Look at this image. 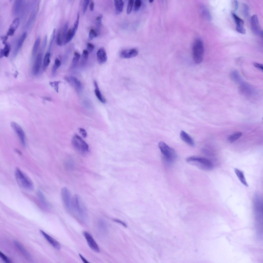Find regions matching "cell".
Masks as SVG:
<instances>
[{"label":"cell","mask_w":263,"mask_h":263,"mask_svg":"<svg viewBox=\"0 0 263 263\" xmlns=\"http://www.w3.org/2000/svg\"><path fill=\"white\" fill-rule=\"evenodd\" d=\"M186 161L190 165L204 171H210L212 170L214 167L212 162L208 159L202 157L189 156L186 159Z\"/></svg>","instance_id":"6da1fadb"},{"label":"cell","mask_w":263,"mask_h":263,"mask_svg":"<svg viewBox=\"0 0 263 263\" xmlns=\"http://www.w3.org/2000/svg\"><path fill=\"white\" fill-rule=\"evenodd\" d=\"M158 146L164 162L168 164H171L174 163L177 157L175 151L163 141L159 142Z\"/></svg>","instance_id":"7a4b0ae2"},{"label":"cell","mask_w":263,"mask_h":263,"mask_svg":"<svg viewBox=\"0 0 263 263\" xmlns=\"http://www.w3.org/2000/svg\"><path fill=\"white\" fill-rule=\"evenodd\" d=\"M15 175L16 182L21 188L28 190H33L34 186L32 182L19 168H16Z\"/></svg>","instance_id":"3957f363"},{"label":"cell","mask_w":263,"mask_h":263,"mask_svg":"<svg viewBox=\"0 0 263 263\" xmlns=\"http://www.w3.org/2000/svg\"><path fill=\"white\" fill-rule=\"evenodd\" d=\"M192 55L193 60L196 64L202 61L204 55V47L202 40L200 38L194 41L192 48Z\"/></svg>","instance_id":"277c9868"},{"label":"cell","mask_w":263,"mask_h":263,"mask_svg":"<svg viewBox=\"0 0 263 263\" xmlns=\"http://www.w3.org/2000/svg\"><path fill=\"white\" fill-rule=\"evenodd\" d=\"M72 143L74 147L77 151L82 154L88 152L89 147L88 144L79 136L75 135L72 140Z\"/></svg>","instance_id":"5b68a950"},{"label":"cell","mask_w":263,"mask_h":263,"mask_svg":"<svg viewBox=\"0 0 263 263\" xmlns=\"http://www.w3.org/2000/svg\"><path fill=\"white\" fill-rule=\"evenodd\" d=\"M61 194L63 202L66 208L70 210L72 197L71 193L66 187H63L61 190Z\"/></svg>","instance_id":"8992f818"},{"label":"cell","mask_w":263,"mask_h":263,"mask_svg":"<svg viewBox=\"0 0 263 263\" xmlns=\"http://www.w3.org/2000/svg\"><path fill=\"white\" fill-rule=\"evenodd\" d=\"M11 126L18 136L22 144L24 146L25 145V135L24 131L21 127L17 123L12 122Z\"/></svg>","instance_id":"52a82bcc"},{"label":"cell","mask_w":263,"mask_h":263,"mask_svg":"<svg viewBox=\"0 0 263 263\" xmlns=\"http://www.w3.org/2000/svg\"><path fill=\"white\" fill-rule=\"evenodd\" d=\"M83 235L90 248L95 252H99L100 250L99 246L91 235L86 231L83 232Z\"/></svg>","instance_id":"ba28073f"},{"label":"cell","mask_w":263,"mask_h":263,"mask_svg":"<svg viewBox=\"0 0 263 263\" xmlns=\"http://www.w3.org/2000/svg\"><path fill=\"white\" fill-rule=\"evenodd\" d=\"M232 12V15L236 25V30L240 33L245 34L246 30L244 27V21L240 18L235 13Z\"/></svg>","instance_id":"9c48e42d"},{"label":"cell","mask_w":263,"mask_h":263,"mask_svg":"<svg viewBox=\"0 0 263 263\" xmlns=\"http://www.w3.org/2000/svg\"><path fill=\"white\" fill-rule=\"evenodd\" d=\"M138 51L135 48L124 50L120 53V57L123 58L129 59L136 56L138 54Z\"/></svg>","instance_id":"30bf717a"},{"label":"cell","mask_w":263,"mask_h":263,"mask_svg":"<svg viewBox=\"0 0 263 263\" xmlns=\"http://www.w3.org/2000/svg\"><path fill=\"white\" fill-rule=\"evenodd\" d=\"M40 232L46 240L55 249L58 250L61 249V245L59 242L42 230H40Z\"/></svg>","instance_id":"8fae6325"},{"label":"cell","mask_w":263,"mask_h":263,"mask_svg":"<svg viewBox=\"0 0 263 263\" xmlns=\"http://www.w3.org/2000/svg\"><path fill=\"white\" fill-rule=\"evenodd\" d=\"M251 29L254 33L256 34H260L259 26L258 20L257 16L254 14L251 17Z\"/></svg>","instance_id":"7c38bea8"},{"label":"cell","mask_w":263,"mask_h":263,"mask_svg":"<svg viewBox=\"0 0 263 263\" xmlns=\"http://www.w3.org/2000/svg\"><path fill=\"white\" fill-rule=\"evenodd\" d=\"M243 83L239 87L240 92L241 93L246 96H251L253 92V89L249 84Z\"/></svg>","instance_id":"4fadbf2b"},{"label":"cell","mask_w":263,"mask_h":263,"mask_svg":"<svg viewBox=\"0 0 263 263\" xmlns=\"http://www.w3.org/2000/svg\"><path fill=\"white\" fill-rule=\"evenodd\" d=\"M97 61L99 64H102L106 62L107 57L104 48H101L99 49L97 53Z\"/></svg>","instance_id":"5bb4252c"},{"label":"cell","mask_w":263,"mask_h":263,"mask_svg":"<svg viewBox=\"0 0 263 263\" xmlns=\"http://www.w3.org/2000/svg\"><path fill=\"white\" fill-rule=\"evenodd\" d=\"M42 59V54L39 53L37 56L33 68V73L34 75L39 73L41 65Z\"/></svg>","instance_id":"9a60e30c"},{"label":"cell","mask_w":263,"mask_h":263,"mask_svg":"<svg viewBox=\"0 0 263 263\" xmlns=\"http://www.w3.org/2000/svg\"><path fill=\"white\" fill-rule=\"evenodd\" d=\"M14 243L17 249L26 259L30 260L32 259V257L30 253L19 242L15 241L14 242Z\"/></svg>","instance_id":"2e32d148"},{"label":"cell","mask_w":263,"mask_h":263,"mask_svg":"<svg viewBox=\"0 0 263 263\" xmlns=\"http://www.w3.org/2000/svg\"><path fill=\"white\" fill-rule=\"evenodd\" d=\"M20 22V19L19 17H17L15 18L10 25L7 34L8 36H12L18 27Z\"/></svg>","instance_id":"e0dca14e"},{"label":"cell","mask_w":263,"mask_h":263,"mask_svg":"<svg viewBox=\"0 0 263 263\" xmlns=\"http://www.w3.org/2000/svg\"><path fill=\"white\" fill-rule=\"evenodd\" d=\"M180 137L181 139L184 142L190 146H194V143L192 138L186 132L182 130L180 133Z\"/></svg>","instance_id":"ac0fdd59"},{"label":"cell","mask_w":263,"mask_h":263,"mask_svg":"<svg viewBox=\"0 0 263 263\" xmlns=\"http://www.w3.org/2000/svg\"><path fill=\"white\" fill-rule=\"evenodd\" d=\"M234 170L238 179L242 184L245 187H248V185L246 181L243 172L236 168H234Z\"/></svg>","instance_id":"d6986e66"},{"label":"cell","mask_w":263,"mask_h":263,"mask_svg":"<svg viewBox=\"0 0 263 263\" xmlns=\"http://www.w3.org/2000/svg\"><path fill=\"white\" fill-rule=\"evenodd\" d=\"M68 80L69 83L75 88L79 92L81 90V84L77 78L73 76H71L68 79Z\"/></svg>","instance_id":"ffe728a7"},{"label":"cell","mask_w":263,"mask_h":263,"mask_svg":"<svg viewBox=\"0 0 263 263\" xmlns=\"http://www.w3.org/2000/svg\"><path fill=\"white\" fill-rule=\"evenodd\" d=\"M27 35V33L24 32L22 35L19 39L17 45L14 51V53L17 54L19 49L22 47L23 43L25 40Z\"/></svg>","instance_id":"44dd1931"},{"label":"cell","mask_w":263,"mask_h":263,"mask_svg":"<svg viewBox=\"0 0 263 263\" xmlns=\"http://www.w3.org/2000/svg\"><path fill=\"white\" fill-rule=\"evenodd\" d=\"M124 2L121 0L114 1V4L116 15L120 14L123 11L124 6Z\"/></svg>","instance_id":"7402d4cb"},{"label":"cell","mask_w":263,"mask_h":263,"mask_svg":"<svg viewBox=\"0 0 263 263\" xmlns=\"http://www.w3.org/2000/svg\"><path fill=\"white\" fill-rule=\"evenodd\" d=\"M94 83L95 88V92L96 97L101 102L103 103H105L106 102V100L103 97L99 90L96 82L95 81Z\"/></svg>","instance_id":"603a6c76"},{"label":"cell","mask_w":263,"mask_h":263,"mask_svg":"<svg viewBox=\"0 0 263 263\" xmlns=\"http://www.w3.org/2000/svg\"><path fill=\"white\" fill-rule=\"evenodd\" d=\"M10 49V45L7 43L5 44L4 48L0 50V58H1L4 56L7 57L9 55Z\"/></svg>","instance_id":"cb8c5ba5"},{"label":"cell","mask_w":263,"mask_h":263,"mask_svg":"<svg viewBox=\"0 0 263 263\" xmlns=\"http://www.w3.org/2000/svg\"><path fill=\"white\" fill-rule=\"evenodd\" d=\"M230 77L232 80L236 83L240 82L241 81L240 76L236 71H233L230 73Z\"/></svg>","instance_id":"d4e9b609"},{"label":"cell","mask_w":263,"mask_h":263,"mask_svg":"<svg viewBox=\"0 0 263 263\" xmlns=\"http://www.w3.org/2000/svg\"><path fill=\"white\" fill-rule=\"evenodd\" d=\"M76 31L73 28L70 29L67 31L66 37L65 42L66 44L71 40L74 37Z\"/></svg>","instance_id":"484cf974"},{"label":"cell","mask_w":263,"mask_h":263,"mask_svg":"<svg viewBox=\"0 0 263 263\" xmlns=\"http://www.w3.org/2000/svg\"><path fill=\"white\" fill-rule=\"evenodd\" d=\"M242 133L241 132L235 133L228 137V140L231 143L234 142L239 138L242 136Z\"/></svg>","instance_id":"4316f807"},{"label":"cell","mask_w":263,"mask_h":263,"mask_svg":"<svg viewBox=\"0 0 263 263\" xmlns=\"http://www.w3.org/2000/svg\"><path fill=\"white\" fill-rule=\"evenodd\" d=\"M40 38L38 37L35 42L33 48L32 54L33 56H34L35 55L40 45Z\"/></svg>","instance_id":"83f0119b"},{"label":"cell","mask_w":263,"mask_h":263,"mask_svg":"<svg viewBox=\"0 0 263 263\" xmlns=\"http://www.w3.org/2000/svg\"><path fill=\"white\" fill-rule=\"evenodd\" d=\"M51 54L49 52H48L46 54L44 57L43 62V69H45L49 65L50 62V58Z\"/></svg>","instance_id":"f1b7e54d"},{"label":"cell","mask_w":263,"mask_h":263,"mask_svg":"<svg viewBox=\"0 0 263 263\" xmlns=\"http://www.w3.org/2000/svg\"><path fill=\"white\" fill-rule=\"evenodd\" d=\"M80 57V55L79 53L76 52H74V56L71 63V66L72 67H74L76 66Z\"/></svg>","instance_id":"f546056e"},{"label":"cell","mask_w":263,"mask_h":263,"mask_svg":"<svg viewBox=\"0 0 263 263\" xmlns=\"http://www.w3.org/2000/svg\"><path fill=\"white\" fill-rule=\"evenodd\" d=\"M61 64L60 61L58 58L55 59L54 63L52 67V73L53 75L55 74L57 70Z\"/></svg>","instance_id":"4dcf8cb0"},{"label":"cell","mask_w":263,"mask_h":263,"mask_svg":"<svg viewBox=\"0 0 263 263\" xmlns=\"http://www.w3.org/2000/svg\"><path fill=\"white\" fill-rule=\"evenodd\" d=\"M89 53L87 50H84L83 51L81 60V63L84 65L86 63L88 60Z\"/></svg>","instance_id":"1f68e13d"},{"label":"cell","mask_w":263,"mask_h":263,"mask_svg":"<svg viewBox=\"0 0 263 263\" xmlns=\"http://www.w3.org/2000/svg\"><path fill=\"white\" fill-rule=\"evenodd\" d=\"M21 1H15L13 8V11L14 13L17 14L20 10L21 6Z\"/></svg>","instance_id":"d6a6232c"},{"label":"cell","mask_w":263,"mask_h":263,"mask_svg":"<svg viewBox=\"0 0 263 263\" xmlns=\"http://www.w3.org/2000/svg\"><path fill=\"white\" fill-rule=\"evenodd\" d=\"M68 23H66L65 25L63 31L62 36V42L63 43L64 45L66 44L65 42L66 37V36L67 32V29L68 27Z\"/></svg>","instance_id":"836d02e7"},{"label":"cell","mask_w":263,"mask_h":263,"mask_svg":"<svg viewBox=\"0 0 263 263\" xmlns=\"http://www.w3.org/2000/svg\"><path fill=\"white\" fill-rule=\"evenodd\" d=\"M37 195L40 200L45 205L48 206V203L46 200L44 195L40 190H38L37 192Z\"/></svg>","instance_id":"e575fe53"},{"label":"cell","mask_w":263,"mask_h":263,"mask_svg":"<svg viewBox=\"0 0 263 263\" xmlns=\"http://www.w3.org/2000/svg\"><path fill=\"white\" fill-rule=\"evenodd\" d=\"M56 42L57 45L59 46L62 45L63 43L62 38L60 32L59 31L57 35Z\"/></svg>","instance_id":"d590c367"},{"label":"cell","mask_w":263,"mask_h":263,"mask_svg":"<svg viewBox=\"0 0 263 263\" xmlns=\"http://www.w3.org/2000/svg\"><path fill=\"white\" fill-rule=\"evenodd\" d=\"M134 3L133 0H130L129 1L127 10L126 13L127 14H129L131 12Z\"/></svg>","instance_id":"8d00e7d4"},{"label":"cell","mask_w":263,"mask_h":263,"mask_svg":"<svg viewBox=\"0 0 263 263\" xmlns=\"http://www.w3.org/2000/svg\"><path fill=\"white\" fill-rule=\"evenodd\" d=\"M55 32V29H54L53 30L50 38V43L49 47V50H50L51 49L52 43L54 39Z\"/></svg>","instance_id":"74e56055"},{"label":"cell","mask_w":263,"mask_h":263,"mask_svg":"<svg viewBox=\"0 0 263 263\" xmlns=\"http://www.w3.org/2000/svg\"><path fill=\"white\" fill-rule=\"evenodd\" d=\"M203 13L204 17L208 20H210L211 19V17L210 12L208 10L204 8L203 10Z\"/></svg>","instance_id":"f35d334b"},{"label":"cell","mask_w":263,"mask_h":263,"mask_svg":"<svg viewBox=\"0 0 263 263\" xmlns=\"http://www.w3.org/2000/svg\"><path fill=\"white\" fill-rule=\"evenodd\" d=\"M97 34L93 29H91L90 31L89 37L90 40H92L97 36Z\"/></svg>","instance_id":"ab89813d"},{"label":"cell","mask_w":263,"mask_h":263,"mask_svg":"<svg viewBox=\"0 0 263 263\" xmlns=\"http://www.w3.org/2000/svg\"><path fill=\"white\" fill-rule=\"evenodd\" d=\"M0 256L3 260L5 262L7 263L12 262L11 260L1 251L0 252Z\"/></svg>","instance_id":"60d3db41"},{"label":"cell","mask_w":263,"mask_h":263,"mask_svg":"<svg viewBox=\"0 0 263 263\" xmlns=\"http://www.w3.org/2000/svg\"><path fill=\"white\" fill-rule=\"evenodd\" d=\"M102 17V15L100 14L96 18V20L97 22V25L98 28H99V30L101 23V20Z\"/></svg>","instance_id":"b9f144b4"},{"label":"cell","mask_w":263,"mask_h":263,"mask_svg":"<svg viewBox=\"0 0 263 263\" xmlns=\"http://www.w3.org/2000/svg\"><path fill=\"white\" fill-rule=\"evenodd\" d=\"M80 18V15L79 13H78L77 15V18L74 24L73 29L76 31H77L79 25V20Z\"/></svg>","instance_id":"7bdbcfd3"},{"label":"cell","mask_w":263,"mask_h":263,"mask_svg":"<svg viewBox=\"0 0 263 263\" xmlns=\"http://www.w3.org/2000/svg\"><path fill=\"white\" fill-rule=\"evenodd\" d=\"M243 12L244 14L246 16H248L249 15V10L248 6L246 4H244L243 6Z\"/></svg>","instance_id":"ee69618b"},{"label":"cell","mask_w":263,"mask_h":263,"mask_svg":"<svg viewBox=\"0 0 263 263\" xmlns=\"http://www.w3.org/2000/svg\"><path fill=\"white\" fill-rule=\"evenodd\" d=\"M141 1L140 0H136L135 3L134 9L135 11L139 10L141 5Z\"/></svg>","instance_id":"f6af8a7d"},{"label":"cell","mask_w":263,"mask_h":263,"mask_svg":"<svg viewBox=\"0 0 263 263\" xmlns=\"http://www.w3.org/2000/svg\"><path fill=\"white\" fill-rule=\"evenodd\" d=\"M89 3V0H85L84 1L83 5V14H84L86 13L88 5Z\"/></svg>","instance_id":"bcb514c9"},{"label":"cell","mask_w":263,"mask_h":263,"mask_svg":"<svg viewBox=\"0 0 263 263\" xmlns=\"http://www.w3.org/2000/svg\"><path fill=\"white\" fill-rule=\"evenodd\" d=\"M94 45L90 43H88L87 44V50L89 53H91L94 49Z\"/></svg>","instance_id":"7dc6e473"},{"label":"cell","mask_w":263,"mask_h":263,"mask_svg":"<svg viewBox=\"0 0 263 263\" xmlns=\"http://www.w3.org/2000/svg\"><path fill=\"white\" fill-rule=\"evenodd\" d=\"M253 64V65L261 71H262L263 68V65L262 64L256 62H254Z\"/></svg>","instance_id":"c3c4849f"},{"label":"cell","mask_w":263,"mask_h":263,"mask_svg":"<svg viewBox=\"0 0 263 263\" xmlns=\"http://www.w3.org/2000/svg\"><path fill=\"white\" fill-rule=\"evenodd\" d=\"M79 130L80 133L83 137L85 138L86 137L87 133L85 129L82 128H80Z\"/></svg>","instance_id":"681fc988"},{"label":"cell","mask_w":263,"mask_h":263,"mask_svg":"<svg viewBox=\"0 0 263 263\" xmlns=\"http://www.w3.org/2000/svg\"><path fill=\"white\" fill-rule=\"evenodd\" d=\"M233 6L234 9V12H233L234 13V12H236L238 9V1L237 0L233 1Z\"/></svg>","instance_id":"f907efd6"},{"label":"cell","mask_w":263,"mask_h":263,"mask_svg":"<svg viewBox=\"0 0 263 263\" xmlns=\"http://www.w3.org/2000/svg\"><path fill=\"white\" fill-rule=\"evenodd\" d=\"M47 40V36L46 35L44 39L43 43L42 44V50H44L46 47Z\"/></svg>","instance_id":"816d5d0a"},{"label":"cell","mask_w":263,"mask_h":263,"mask_svg":"<svg viewBox=\"0 0 263 263\" xmlns=\"http://www.w3.org/2000/svg\"><path fill=\"white\" fill-rule=\"evenodd\" d=\"M8 36L7 34L4 36L1 37V39L2 40V43L4 44L7 43L6 41L8 38Z\"/></svg>","instance_id":"f5cc1de1"},{"label":"cell","mask_w":263,"mask_h":263,"mask_svg":"<svg viewBox=\"0 0 263 263\" xmlns=\"http://www.w3.org/2000/svg\"><path fill=\"white\" fill-rule=\"evenodd\" d=\"M60 82V81H55L52 83V85H53V86L55 87V89L57 92H58V84Z\"/></svg>","instance_id":"db71d44e"},{"label":"cell","mask_w":263,"mask_h":263,"mask_svg":"<svg viewBox=\"0 0 263 263\" xmlns=\"http://www.w3.org/2000/svg\"><path fill=\"white\" fill-rule=\"evenodd\" d=\"M89 3L90 10L91 11H93L94 7V2L92 1H91Z\"/></svg>","instance_id":"11a10c76"},{"label":"cell","mask_w":263,"mask_h":263,"mask_svg":"<svg viewBox=\"0 0 263 263\" xmlns=\"http://www.w3.org/2000/svg\"><path fill=\"white\" fill-rule=\"evenodd\" d=\"M113 220L115 222H116L120 223L121 224H122L124 226L126 227H127V226L125 223L119 220L116 219H113Z\"/></svg>","instance_id":"9f6ffc18"},{"label":"cell","mask_w":263,"mask_h":263,"mask_svg":"<svg viewBox=\"0 0 263 263\" xmlns=\"http://www.w3.org/2000/svg\"><path fill=\"white\" fill-rule=\"evenodd\" d=\"M79 255L83 261L84 263H89V262L81 254Z\"/></svg>","instance_id":"6f0895ef"},{"label":"cell","mask_w":263,"mask_h":263,"mask_svg":"<svg viewBox=\"0 0 263 263\" xmlns=\"http://www.w3.org/2000/svg\"><path fill=\"white\" fill-rule=\"evenodd\" d=\"M153 1H154L153 0H149V3H152Z\"/></svg>","instance_id":"680465c9"}]
</instances>
